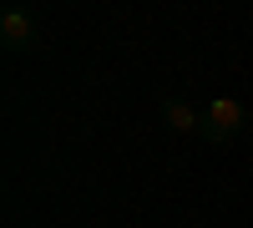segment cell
I'll use <instances>...</instances> for the list:
<instances>
[{"label":"cell","instance_id":"cell-3","mask_svg":"<svg viewBox=\"0 0 253 228\" xmlns=\"http://www.w3.org/2000/svg\"><path fill=\"white\" fill-rule=\"evenodd\" d=\"M162 122L172 132H198L203 127V112H193L187 101H162Z\"/></svg>","mask_w":253,"mask_h":228},{"label":"cell","instance_id":"cell-1","mask_svg":"<svg viewBox=\"0 0 253 228\" xmlns=\"http://www.w3.org/2000/svg\"><path fill=\"white\" fill-rule=\"evenodd\" d=\"M243 101H233V96H218L213 107L203 112V127H198V137H208V142H228V137H238L243 132Z\"/></svg>","mask_w":253,"mask_h":228},{"label":"cell","instance_id":"cell-2","mask_svg":"<svg viewBox=\"0 0 253 228\" xmlns=\"http://www.w3.org/2000/svg\"><path fill=\"white\" fill-rule=\"evenodd\" d=\"M0 46H5V51L36 46V15L31 10H5V15H0Z\"/></svg>","mask_w":253,"mask_h":228}]
</instances>
